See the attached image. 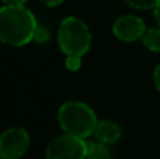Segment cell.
I'll return each instance as SVG.
<instances>
[{"instance_id":"obj_6","label":"cell","mask_w":160,"mask_h":159,"mask_svg":"<svg viewBox=\"0 0 160 159\" xmlns=\"http://www.w3.org/2000/svg\"><path fill=\"white\" fill-rule=\"evenodd\" d=\"M146 30L148 28L145 21L135 14L121 16L115 20L112 25V34L115 35V38L124 42H133L136 39H142Z\"/></svg>"},{"instance_id":"obj_8","label":"cell","mask_w":160,"mask_h":159,"mask_svg":"<svg viewBox=\"0 0 160 159\" xmlns=\"http://www.w3.org/2000/svg\"><path fill=\"white\" fill-rule=\"evenodd\" d=\"M86 159H112V155H111V151L107 144H102L96 140L87 142Z\"/></svg>"},{"instance_id":"obj_16","label":"cell","mask_w":160,"mask_h":159,"mask_svg":"<svg viewBox=\"0 0 160 159\" xmlns=\"http://www.w3.org/2000/svg\"><path fill=\"white\" fill-rule=\"evenodd\" d=\"M3 4H25L28 0H0Z\"/></svg>"},{"instance_id":"obj_12","label":"cell","mask_w":160,"mask_h":159,"mask_svg":"<svg viewBox=\"0 0 160 159\" xmlns=\"http://www.w3.org/2000/svg\"><path fill=\"white\" fill-rule=\"evenodd\" d=\"M82 65H83L82 56H79V55H66L65 66H66L68 70H70V72H78L80 68H82Z\"/></svg>"},{"instance_id":"obj_13","label":"cell","mask_w":160,"mask_h":159,"mask_svg":"<svg viewBox=\"0 0 160 159\" xmlns=\"http://www.w3.org/2000/svg\"><path fill=\"white\" fill-rule=\"evenodd\" d=\"M153 80H155L156 89L160 92V64L155 68V72H153Z\"/></svg>"},{"instance_id":"obj_15","label":"cell","mask_w":160,"mask_h":159,"mask_svg":"<svg viewBox=\"0 0 160 159\" xmlns=\"http://www.w3.org/2000/svg\"><path fill=\"white\" fill-rule=\"evenodd\" d=\"M153 14H155V18H156V23L159 24L160 27V0H158L156 6L153 7Z\"/></svg>"},{"instance_id":"obj_10","label":"cell","mask_w":160,"mask_h":159,"mask_svg":"<svg viewBox=\"0 0 160 159\" xmlns=\"http://www.w3.org/2000/svg\"><path fill=\"white\" fill-rule=\"evenodd\" d=\"M124 2L136 10H149L155 7L158 0H124Z\"/></svg>"},{"instance_id":"obj_3","label":"cell","mask_w":160,"mask_h":159,"mask_svg":"<svg viewBox=\"0 0 160 159\" xmlns=\"http://www.w3.org/2000/svg\"><path fill=\"white\" fill-rule=\"evenodd\" d=\"M58 44L65 55L83 56L91 45L90 28L79 17H65L58 28Z\"/></svg>"},{"instance_id":"obj_14","label":"cell","mask_w":160,"mask_h":159,"mask_svg":"<svg viewBox=\"0 0 160 159\" xmlns=\"http://www.w3.org/2000/svg\"><path fill=\"white\" fill-rule=\"evenodd\" d=\"M41 3H44L47 7H58V6H61L62 3L65 2V0H39Z\"/></svg>"},{"instance_id":"obj_9","label":"cell","mask_w":160,"mask_h":159,"mask_svg":"<svg viewBox=\"0 0 160 159\" xmlns=\"http://www.w3.org/2000/svg\"><path fill=\"white\" fill-rule=\"evenodd\" d=\"M142 42L152 52H160V28H148L142 37Z\"/></svg>"},{"instance_id":"obj_11","label":"cell","mask_w":160,"mask_h":159,"mask_svg":"<svg viewBox=\"0 0 160 159\" xmlns=\"http://www.w3.org/2000/svg\"><path fill=\"white\" fill-rule=\"evenodd\" d=\"M51 39V33H49V30H48L47 27H37V30H35V33H34V39L32 41H35L37 44H41V45H45L48 41Z\"/></svg>"},{"instance_id":"obj_4","label":"cell","mask_w":160,"mask_h":159,"mask_svg":"<svg viewBox=\"0 0 160 159\" xmlns=\"http://www.w3.org/2000/svg\"><path fill=\"white\" fill-rule=\"evenodd\" d=\"M86 140L70 134L56 137L47 146V159H86Z\"/></svg>"},{"instance_id":"obj_7","label":"cell","mask_w":160,"mask_h":159,"mask_svg":"<svg viewBox=\"0 0 160 159\" xmlns=\"http://www.w3.org/2000/svg\"><path fill=\"white\" fill-rule=\"evenodd\" d=\"M94 138L97 141L107 145H114L121 140L122 131L117 123L111 120H100L97 121L96 130H94Z\"/></svg>"},{"instance_id":"obj_1","label":"cell","mask_w":160,"mask_h":159,"mask_svg":"<svg viewBox=\"0 0 160 159\" xmlns=\"http://www.w3.org/2000/svg\"><path fill=\"white\" fill-rule=\"evenodd\" d=\"M38 23L25 4L0 7V41L8 47H24L34 39Z\"/></svg>"},{"instance_id":"obj_5","label":"cell","mask_w":160,"mask_h":159,"mask_svg":"<svg viewBox=\"0 0 160 159\" xmlns=\"http://www.w3.org/2000/svg\"><path fill=\"white\" fill-rule=\"evenodd\" d=\"M31 138L25 128L13 127L0 135V159H20L30 148Z\"/></svg>"},{"instance_id":"obj_2","label":"cell","mask_w":160,"mask_h":159,"mask_svg":"<svg viewBox=\"0 0 160 159\" xmlns=\"http://www.w3.org/2000/svg\"><path fill=\"white\" fill-rule=\"evenodd\" d=\"M97 121L94 110L83 101H66L58 110V123L65 134L83 140L94 134Z\"/></svg>"}]
</instances>
